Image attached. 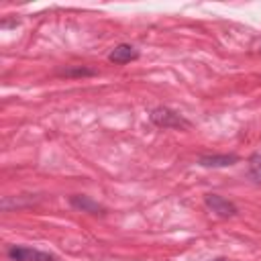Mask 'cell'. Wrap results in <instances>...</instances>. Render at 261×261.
<instances>
[{
  "label": "cell",
  "mask_w": 261,
  "mask_h": 261,
  "mask_svg": "<svg viewBox=\"0 0 261 261\" xmlns=\"http://www.w3.org/2000/svg\"><path fill=\"white\" fill-rule=\"evenodd\" d=\"M151 120L157 126H163V128H169V126H188V122L179 114L171 112L169 108H155L151 112Z\"/></svg>",
  "instance_id": "cell-1"
},
{
  "label": "cell",
  "mask_w": 261,
  "mask_h": 261,
  "mask_svg": "<svg viewBox=\"0 0 261 261\" xmlns=\"http://www.w3.org/2000/svg\"><path fill=\"white\" fill-rule=\"evenodd\" d=\"M204 202H206V206H208L212 212H216V214L222 216V218H228V216H234V214H237V206H234L232 202H228L226 198L218 196V194H208V196L204 198Z\"/></svg>",
  "instance_id": "cell-2"
},
{
  "label": "cell",
  "mask_w": 261,
  "mask_h": 261,
  "mask_svg": "<svg viewBox=\"0 0 261 261\" xmlns=\"http://www.w3.org/2000/svg\"><path fill=\"white\" fill-rule=\"evenodd\" d=\"M8 255L14 261H59L57 257H53L49 253H41V251L27 249V247H12L8 251Z\"/></svg>",
  "instance_id": "cell-3"
},
{
  "label": "cell",
  "mask_w": 261,
  "mask_h": 261,
  "mask_svg": "<svg viewBox=\"0 0 261 261\" xmlns=\"http://www.w3.org/2000/svg\"><path fill=\"white\" fill-rule=\"evenodd\" d=\"M137 49L133 47V45H116L112 51H110V55H108V59L112 61V63H128L130 59H137Z\"/></svg>",
  "instance_id": "cell-4"
},
{
  "label": "cell",
  "mask_w": 261,
  "mask_h": 261,
  "mask_svg": "<svg viewBox=\"0 0 261 261\" xmlns=\"http://www.w3.org/2000/svg\"><path fill=\"white\" fill-rule=\"evenodd\" d=\"M237 161H239L237 155H204L198 159V163L204 167H226V165H234Z\"/></svg>",
  "instance_id": "cell-5"
},
{
  "label": "cell",
  "mask_w": 261,
  "mask_h": 261,
  "mask_svg": "<svg viewBox=\"0 0 261 261\" xmlns=\"http://www.w3.org/2000/svg\"><path fill=\"white\" fill-rule=\"evenodd\" d=\"M71 204H73L75 208L86 210V212H94V214L102 212V206H98L96 202H92V200L86 198V196H71Z\"/></svg>",
  "instance_id": "cell-6"
},
{
  "label": "cell",
  "mask_w": 261,
  "mask_h": 261,
  "mask_svg": "<svg viewBox=\"0 0 261 261\" xmlns=\"http://www.w3.org/2000/svg\"><path fill=\"white\" fill-rule=\"evenodd\" d=\"M249 171L255 177V181H261V151H257L251 159H249Z\"/></svg>",
  "instance_id": "cell-7"
},
{
  "label": "cell",
  "mask_w": 261,
  "mask_h": 261,
  "mask_svg": "<svg viewBox=\"0 0 261 261\" xmlns=\"http://www.w3.org/2000/svg\"><path fill=\"white\" fill-rule=\"evenodd\" d=\"M214 261H226V259H214Z\"/></svg>",
  "instance_id": "cell-8"
}]
</instances>
